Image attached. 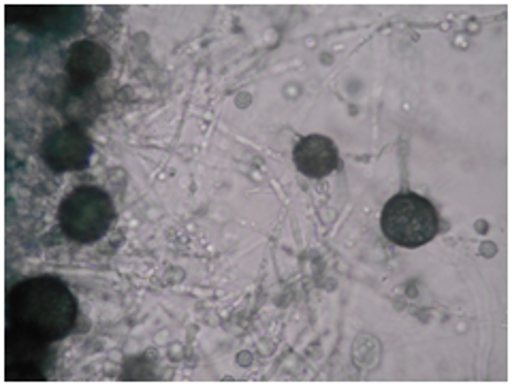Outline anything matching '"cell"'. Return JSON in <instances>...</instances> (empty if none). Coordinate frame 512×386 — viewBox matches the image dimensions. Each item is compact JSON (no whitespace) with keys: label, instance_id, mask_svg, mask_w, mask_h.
<instances>
[{"label":"cell","instance_id":"cell-3","mask_svg":"<svg viewBox=\"0 0 512 386\" xmlns=\"http://www.w3.org/2000/svg\"><path fill=\"white\" fill-rule=\"evenodd\" d=\"M382 231L402 248H421L438 233V212L425 197L402 192L382 209Z\"/></svg>","mask_w":512,"mask_h":386},{"label":"cell","instance_id":"cell-5","mask_svg":"<svg viewBox=\"0 0 512 386\" xmlns=\"http://www.w3.org/2000/svg\"><path fill=\"white\" fill-rule=\"evenodd\" d=\"M9 20H15L22 28L43 37H69L82 28L86 20V11L82 7H18L7 11Z\"/></svg>","mask_w":512,"mask_h":386},{"label":"cell","instance_id":"cell-4","mask_svg":"<svg viewBox=\"0 0 512 386\" xmlns=\"http://www.w3.org/2000/svg\"><path fill=\"white\" fill-rule=\"evenodd\" d=\"M92 141L82 126L64 124L45 135L41 143V156L45 165L56 173L82 171L92 158Z\"/></svg>","mask_w":512,"mask_h":386},{"label":"cell","instance_id":"cell-1","mask_svg":"<svg viewBox=\"0 0 512 386\" xmlns=\"http://www.w3.org/2000/svg\"><path fill=\"white\" fill-rule=\"evenodd\" d=\"M77 320L71 288L56 276H37L15 284L7 297V327L52 344L67 337Z\"/></svg>","mask_w":512,"mask_h":386},{"label":"cell","instance_id":"cell-6","mask_svg":"<svg viewBox=\"0 0 512 386\" xmlns=\"http://www.w3.org/2000/svg\"><path fill=\"white\" fill-rule=\"evenodd\" d=\"M111 69V56L103 45L94 41H75L69 52L64 71L69 77V88L79 94L90 88L94 82H99Z\"/></svg>","mask_w":512,"mask_h":386},{"label":"cell","instance_id":"cell-2","mask_svg":"<svg viewBox=\"0 0 512 386\" xmlns=\"http://www.w3.org/2000/svg\"><path fill=\"white\" fill-rule=\"evenodd\" d=\"M116 212L109 195L99 186H77L58 209L60 229L77 244L99 241L114 222Z\"/></svg>","mask_w":512,"mask_h":386},{"label":"cell","instance_id":"cell-7","mask_svg":"<svg viewBox=\"0 0 512 386\" xmlns=\"http://www.w3.org/2000/svg\"><path fill=\"white\" fill-rule=\"evenodd\" d=\"M293 160L303 175L314 180L327 178L329 173L340 167L338 148L325 135L303 137L293 150Z\"/></svg>","mask_w":512,"mask_h":386}]
</instances>
